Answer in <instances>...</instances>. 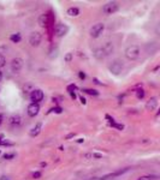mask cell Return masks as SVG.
Instances as JSON below:
<instances>
[{
  "label": "cell",
  "mask_w": 160,
  "mask_h": 180,
  "mask_svg": "<svg viewBox=\"0 0 160 180\" xmlns=\"http://www.w3.org/2000/svg\"><path fill=\"white\" fill-rule=\"evenodd\" d=\"M115 47H113V43L112 42H106L104 46L99 47V48H95L94 52H93V55L98 59V60H102L107 58L108 55H111V53L113 52Z\"/></svg>",
  "instance_id": "1"
},
{
  "label": "cell",
  "mask_w": 160,
  "mask_h": 180,
  "mask_svg": "<svg viewBox=\"0 0 160 180\" xmlns=\"http://www.w3.org/2000/svg\"><path fill=\"white\" fill-rule=\"evenodd\" d=\"M124 54H125V58H126L128 60H136V59L140 56V54H141V49H140L139 46L131 45L125 49Z\"/></svg>",
  "instance_id": "2"
},
{
  "label": "cell",
  "mask_w": 160,
  "mask_h": 180,
  "mask_svg": "<svg viewBox=\"0 0 160 180\" xmlns=\"http://www.w3.org/2000/svg\"><path fill=\"white\" fill-rule=\"evenodd\" d=\"M42 41V34L39 31H33L29 36V43L33 47H37Z\"/></svg>",
  "instance_id": "3"
},
{
  "label": "cell",
  "mask_w": 160,
  "mask_h": 180,
  "mask_svg": "<svg viewBox=\"0 0 160 180\" xmlns=\"http://www.w3.org/2000/svg\"><path fill=\"white\" fill-rule=\"evenodd\" d=\"M108 70H110L111 73L118 76V74L122 72V70H123V64H122V61H119V60H113L112 63L110 64Z\"/></svg>",
  "instance_id": "4"
},
{
  "label": "cell",
  "mask_w": 160,
  "mask_h": 180,
  "mask_svg": "<svg viewBox=\"0 0 160 180\" xmlns=\"http://www.w3.org/2000/svg\"><path fill=\"white\" fill-rule=\"evenodd\" d=\"M117 11H118V4H117L116 1L107 2V4L104 5V7H102V12L105 15H112V13H115Z\"/></svg>",
  "instance_id": "5"
},
{
  "label": "cell",
  "mask_w": 160,
  "mask_h": 180,
  "mask_svg": "<svg viewBox=\"0 0 160 180\" xmlns=\"http://www.w3.org/2000/svg\"><path fill=\"white\" fill-rule=\"evenodd\" d=\"M104 29H105V24L104 23H96L95 25H93L92 29H90V36L94 37V38H96V37H99V36L102 34Z\"/></svg>",
  "instance_id": "6"
},
{
  "label": "cell",
  "mask_w": 160,
  "mask_h": 180,
  "mask_svg": "<svg viewBox=\"0 0 160 180\" xmlns=\"http://www.w3.org/2000/svg\"><path fill=\"white\" fill-rule=\"evenodd\" d=\"M44 91L40 89H34L30 92V100L33 101V103H39L44 100Z\"/></svg>",
  "instance_id": "7"
},
{
  "label": "cell",
  "mask_w": 160,
  "mask_h": 180,
  "mask_svg": "<svg viewBox=\"0 0 160 180\" xmlns=\"http://www.w3.org/2000/svg\"><path fill=\"white\" fill-rule=\"evenodd\" d=\"M23 59L22 58H15V59H12V61H11V71L15 72V73H18V72L22 70V67H23Z\"/></svg>",
  "instance_id": "8"
},
{
  "label": "cell",
  "mask_w": 160,
  "mask_h": 180,
  "mask_svg": "<svg viewBox=\"0 0 160 180\" xmlns=\"http://www.w3.org/2000/svg\"><path fill=\"white\" fill-rule=\"evenodd\" d=\"M69 31V27L65 24H57L54 28V35L57 37H62V36L66 35Z\"/></svg>",
  "instance_id": "9"
},
{
  "label": "cell",
  "mask_w": 160,
  "mask_h": 180,
  "mask_svg": "<svg viewBox=\"0 0 160 180\" xmlns=\"http://www.w3.org/2000/svg\"><path fill=\"white\" fill-rule=\"evenodd\" d=\"M129 169H130L129 167H125V168H123V169H118V171L113 172V173H108V174H106V175L99 178V180H107V179H110V178H116V177H119V175H122V174L126 173Z\"/></svg>",
  "instance_id": "10"
},
{
  "label": "cell",
  "mask_w": 160,
  "mask_h": 180,
  "mask_svg": "<svg viewBox=\"0 0 160 180\" xmlns=\"http://www.w3.org/2000/svg\"><path fill=\"white\" fill-rule=\"evenodd\" d=\"M7 123H9V125L11 127H18V126L22 124V117L19 114H12L9 118Z\"/></svg>",
  "instance_id": "11"
},
{
  "label": "cell",
  "mask_w": 160,
  "mask_h": 180,
  "mask_svg": "<svg viewBox=\"0 0 160 180\" xmlns=\"http://www.w3.org/2000/svg\"><path fill=\"white\" fill-rule=\"evenodd\" d=\"M39 112H40V106H39V103H30L29 106H28V109H27V113L29 117H36L37 114H39Z\"/></svg>",
  "instance_id": "12"
},
{
  "label": "cell",
  "mask_w": 160,
  "mask_h": 180,
  "mask_svg": "<svg viewBox=\"0 0 160 180\" xmlns=\"http://www.w3.org/2000/svg\"><path fill=\"white\" fill-rule=\"evenodd\" d=\"M49 15L48 13H42V15H40V17H39V20H37V23H39V25L40 27H47L48 24H49Z\"/></svg>",
  "instance_id": "13"
},
{
  "label": "cell",
  "mask_w": 160,
  "mask_h": 180,
  "mask_svg": "<svg viewBox=\"0 0 160 180\" xmlns=\"http://www.w3.org/2000/svg\"><path fill=\"white\" fill-rule=\"evenodd\" d=\"M157 107H158V97H151L149 99V101L146 103V109L147 110H155L157 109Z\"/></svg>",
  "instance_id": "14"
},
{
  "label": "cell",
  "mask_w": 160,
  "mask_h": 180,
  "mask_svg": "<svg viewBox=\"0 0 160 180\" xmlns=\"http://www.w3.org/2000/svg\"><path fill=\"white\" fill-rule=\"evenodd\" d=\"M41 128H42V124L41 123H37L31 130H30V132H29V135L31 136V137H36V136L39 135L40 132H41Z\"/></svg>",
  "instance_id": "15"
},
{
  "label": "cell",
  "mask_w": 160,
  "mask_h": 180,
  "mask_svg": "<svg viewBox=\"0 0 160 180\" xmlns=\"http://www.w3.org/2000/svg\"><path fill=\"white\" fill-rule=\"evenodd\" d=\"M68 15L71 16V17H76V16L80 15V10L77 9V7H70V9L68 10Z\"/></svg>",
  "instance_id": "16"
},
{
  "label": "cell",
  "mask_w": 160,
  "mask_h": 180,
  "mask_svg": "<svg viewBox=\"0 0 160 180\" xmlns=\"http://www.w3.org/2000/svg\"><path fill=\"white\" fill-rule=\"evenodd\" d=\"M10 40H11L13 43H18V42H21L22 36H21V34H13V35L10 36Z\"/></svg>",
  "instance_id": "17"
},
{
  "label": "cell",
  "mask_w": 160,
  "mask_h": 180,
  "mask_svg": "<svg viewBox=\"0 0 160 180\" xmlns=\"http://www.w3.org/2000/svg\"><path fill=\"white\" fill-rule=\"evenodd\" d=\"M83 92H87L89 95H94V96H98L99 95V91L98 90H94V89H82Z\"/></svg>",
  "instance_id": "18"
},
{
  "label": "cell",
  "mask_w": 160,
  "mask_h": 180,
  "mask_svg": "<svg viewBox=\"0 0 160 180\" xmlns=\"http://www.w3.org/2000/svg\"><path fill=\"white\" fill-rule=\"evenodd\" d=\"M72 59H73V53L72 52H69V53L65 54V56H64V60L66 61V63H70Z\"/></svg>",
  "instance_id": "19"
},
{
  "label": "cell",
  "mask_w": 160,
  "mask_h": 180,
  "mask_svg": "<svg viewBox=\"0 0 160 180\" xmlns=\"http://www.w3.org/2000/svg\"><path fill=\"white\" fill-rule=\"evenodd\" d=\"M144 90L143 89H139L137 91H136V96H137V99L139 100H142L143 97H144Z\"/></svg>",
  "instance_id": "20"
},
{
  "label": "cell",
  "mask_w": 160,
  "mask_h": 180,
  "mask_svg": "<svg viewBox=\"0 0 160 180\" xmlns=\"http://www.w3.org/2000/svg\"><path fill=\"white\" fill-rule=\"evenodd\" d=\"M5 64H6V59H5V56H4L2 54H0V67L5 66Z\"/></svg>",
  "instance_id": "21"
},
{
  "label": "cell",
  "mask_w": 160,
  "mask_h": 180,
  "mask_svg": "<svg viewBox=\"0 0 160 180\" xmlns=\"http://www.w3.org/2000/svg\"><path fill=\"white\" fill-rule=\"evenodd\" d=\"M111 126L116 127V128H118V130H123V128H124V125H123V124H116V123H111Z\"/></svg>",
  "instance_id": "22"
},
{
  "label": "cell",
  "mask_w": 160,
  "mask_h": 180,
  "mask_svg": "<svg viewBox=\"0 0 160 180\" xmlns=\"http://www.w3.org/2000/svg\"><path fill=\"white\" fill-rule=\"evenodd\" d=\"M15 156H16L15 154H5V155H4V159H6V160H12Z\"/></svg>",
  "instance_id": "23"
},
{
  "label": "cell",
  "mask_w": 160,
  "mask_h": 180,
  "mask_svg": "<svg viewBox=\"0 0 160 180\" xmlns=\"http://www.w3.org/2000/svg\"><path fill=\"white\" fill-rule=\"evenodd\" d=\"M77 89V87L75 85V84H70L69 87H68V91L69 92H73V90H76Z\"/></svg>",
  "instance_id": "24"
},
{
  "label": "cell",
  "mask_w": 160,
  "mask_h": 180,
  "mask_svg": "<svg viewBox=\"0 0 160 180\" xmlns=\"http://www.w3.org/2000/svg\"><path fill=\"white\" fill-rule=\"evenodd\" d=\"M78 77H80L81 79L83 81V79H86V77H87V76H86V73H84L83 71H80L78 72Z\"/></svg>",
  "instance_id": "25"
},
{
  "label": "cell",
  "mask_w": 160,
  "mask_h": 180,
  "mask_svg": "<svg viewBox=\"0 0 160 180\" xmlns=\"http://www.w3.org/2000/svg\"><path fill=\"white\" fill-rule=\"evenodd\" d=\"M52 112H55V113H58V114H60L63 112V109L60 107H55V108H53V109H51Z\"/></svg>",
  "instance_id": "26"
},
{
  "label": "cell",
  "mask_w": 160,
  "mask_h": 180,
  "mask_svg": "<svg viewBox=\"0 0 160 180\" xmlns=\"http://www.w3.org/2000/svg\"><path fill=\"white\" fill-rule=\"evenodd\" d=\"M41 177V173L40 172H35L34 174H33V178H35V179H39Z\"/></svg>",
  "instance_id": "27"
},
{
  "label": "cell",
  "mask_w": 160,
  "mask_h": 180,
  "mask_svg": "<svg viewBox=\"0 0 160 180\" xmlns=\"http://www.w3.org/2000/svg\"><path fill=\"white\" fill-rule=\"evenodd\" d=\"M144 178H147V179L155 180V179H158V175H148V177H144Z\"/></svg>",
  "instance_id": "28"
},
{
  "label": "cell",
  "mask_w": 160,
  "mask_h": 180,
  "mask_svg": "<svg viewBox=\"0 0 160 180\" xmlns=\"http://www.w3.org/2000/svg\"><path fill=\"white\" fill-rule=\"evenodd\" d=\"M93 157H95V159H101L102 155H101V154H98V153H94L93 154Z\"/></svg>",
  "instance_id": "29"
},
{
  "label": "cell",
  "mask_w": 160,
  "mask_h": 180,
  "mask_svg": "<svg viewBox=\"0 0 160 180\" xmlns=\"http://www.w3.org/2000/svg\"><path fill=\"white\" fill-rule=\"evenodd\" d=\"M0 145H12V144L7 143L6 141H1V139H0Z\"/></svg>",
  "instance_id": "30"
},
{
  "label": "cell",
  "mask_w": 160,
  "mask_h": 180,
  "mask_svg": "<svg viewBox=\"0 0 160 180\" xmlns=\"http://www.w3.org/2000/svg\"><path fill=\"white\" fill-rule=\"evenodd\" d=\"M80 100H81V103H82V105H86V103H87V100L84 99L83 96H80Z\"/></svg>",
  "instance_id": "31"
},
{
  "label": "cell",
  "mask_w": 160,
  "mask_h": 180,
  "mask_svg": "<svg viewBox=\"0 0 160 180\" xmlns=\"http://www.w3.org/2000/svg\"><path fill=\"white\" fill-rule=\"evenodd\" d=\"M0 180H10V178L6 175H2V177H0Z\"/></svg>",
  "instance_id": "32"
},
{
  "label": "cell",
  "mask_w": 160,
  "mask_h": 180,
  "mask_svg": "<svg viewBox=\"0 0 160 180\" xmlns=\"http://www.w3.org/2000/svg\"><path fill=\"white\" fill-rule=\"evenodd\" d=\"M70 95H71V97H72V99H73V100L76 99V94H75V91H73V92H70Z\"/></svg>",
  "instance_id": "33"
},
{
  "label": "cell",
  "mask_w": 160,
  "mask_h": 180,
  "mask_svg": "<svg viewBox=\"0 0 160 180\" xmlns=\"http://www.w3.org/2000/svg\"><path fill=\"white\" fill-rule=\"evenodd\" d=\"M2 120H4V117H2V114H0V125L2 124Z\"/></svg>",
  "instance_id": "34"
},
{
  "label": "cell",
  "mask_w": 160,
  "mask_h": 180,
  "mask_svg": "<svg viewBox=\"0 0 160 180\" xmlns=\"http://www.w3.org/2000/svg\"><path fill=\"white\" fill-rule=\"evenodd\" d=\"M73 136H75V135H73V133H70V135H68V136H66V139H69V138H71V137H73Z\"/></svg>",
  "instance_id": "35"
},
{
  "label": "cell",
  "mask_w": 160,
  "mask_h": 180,
  "mask_svg": "<svg viewBox=\"0 0 160 180\" xmlns=\"http://www.w3.org/2000/svg\"><path fill=\"white\" fill-rule=\"evenodd\" d=\"M83 141H84L83 138H80V139H77V143H83Z\"/></svg>",
  "instance_id": "36"
},
{
  "label": "cell",
  "mask_w": 160,
  "mask_h": 180,
  "mask_svg": "<svg viewBox=\"0 0 160 180\" xmlns=\"http://www.w3.org/2000/svg\"><path fill=\"white\" fill-rule=\"evenodd\" d=\"M1 79H2V72L0 71V82H1Z\"/></svg>",
  "instance_id": "37"
},
{
  "label": "cell",
  "mask_w": 160,
  "mask_h": 180,
  "mask_svg": "<svg viewBox=\"0 0 160 180\" xmlns=\"http://www.w3.org/2000/svg\"><path fill=\"white\" fill-rule=\"evenodd\" d=\"M144 179H146V178H144V177H142V178H140L139 180H144Z\"/></svg>",
  "instance_id": "38"
},
{
  "label": "cell",
  "mask_w": 160,
  "mask_h": 180,
  "mask_svg": "<svg viewBox=\"0 0 160 180\" xmlns=\"http://www.w3.org/2000/svg\"><path fill=\"white\" fill-rule=\"evenodd\" d=\"M0 154H1V151H0Z\"/></svg>",
  "instance_id": "39"
}]
</instances>
